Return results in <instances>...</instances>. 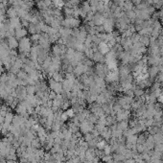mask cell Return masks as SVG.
Returning a JSON list of instances; mask_svg holds the SVG:
<instances>
[{
	"mask_svg": "<svg viewBox=\"0 0 163 163\" xmlns=\"http://www.w3.org/2000/svg\"><path fill=\"white\" fill-rule=\"evenodd\" d=\"M159 100H160L161 102H163V95H161V96L159 97Z\"/></svg>",
	"mask_w": 163,
	"mask_h": 163,
	"instance_id": "836d02e7",
	"label": "cell"
},
{
	"mask_svg": "<svg viewBox=\"0 0 163 163\" xmlns=\"http://www.w3.org/2000/svg\"><path fill=\"white\" fill-rule=\"evenodd\" d=\"M79 128H80V133L83 134H85V133H88L92 131L94 125L91 124L90 122H88L87 120H85L84 122H82L81 124H80Z\"/></svg>",
	"mask_w": 163,
	"mask_h": 163,
	"instance_id": "52a82bcc",
	"label": "cell"
},
{
	"mask_svg": "<svg viewBox=\"0 0 163 163\" xmlns=\"http://www.w3.org/2000/svg\"><path fill=\"white\" fill-rule=\"evenodd\" d=\"M117 79V74L116 72H111L108 73L107 75V80L108 82H114Z\"/></svg>",
	"mask_w": 163,
	"mask_h": 163,
	"instance_id": "cb8c5ba5",
	"label": "cell"
},
{
	"mask_svg": "<svg viewBox=\"0 0 163 163\" xmlns=\"http://www.w3.org/2000/svg\"><path fill=\"white\" fill-rule=\"evenodd\" d=\"M91 60H92L94 62H97V64H104L106 62L105 55H103L98 49H96L93 52V56H92V59Z\"/></svg>",
	"mask_w": 163,
	"mask_h": 163,
	"instance_id": "9c48e42d",
	"label": "cell"
},
{
	"mask_svg": "<svg viewBox=\"0 0 163 163\" xmlns=\"http://www.w3.org/2000/svg\"><path fill=\"white\" fill-rule=\"evenodd\" d=\"M52 4L54 8H58V9H62L65 5L64 0H52Z\"/></svg>",
	"mask_w": 163,
	"mask_h": 163,
	"instance_id": "ffe728a7",
	"label": "cell"
},
{
	"mask_svg": "<svg viewBox=\"0 0 163 163\" xmlns=\"http://www.w3.org/2000/svg\"><path fill=\"white\" fill-rule=\"evenodd\" d=\"M65 51H66V46L64 44L61 43V42H56L51 47V52H52L51 56L62 58L65 54Z\"/></svg>",
	"mask_w": 163,
	"mask_h": 163,
	"instance_id": "3957f363",
	"label": "cell"
},
{
	"mask_svg": "<svg viewBox=\"0 0 163 163\" xmlns=\"http://www.w3.org/2000/svg\"><path fill=\"white\" fill-rule=\"evenodd\" d=\"M97 49H98L103 55H107V54L110 52V46L108 45L107 42H104V41H102L101 43L98 45Z\"/></svg>",
	"mask_w": 163,
	"mask_h": 163,
	"instance_id": "9a60e30c",
	"label": "cell"
},
{
	"mask_svg": "<svg viewBox=\"0 0 163 163\" xmlns=\"http://www.w3.org/2000/svg\"><path fill=\"white\" fill-rule=\"evenodd\" d=\"M48 87H49V89L53 92H55L56 94H62L64 89H62V83L60 82H56L55 80H53L52 78H50L48 80Z\"/></svg>",
	"mask_w": 163,
	"mask_h": 163,
	"instance_id": "5b68a950",
	"label": "cell"
},
{
	"mask_svg": "<svg viewBox=\"0 0 163 163\" xmlns=\"http://www.w3.org/2000/svg\"><path fill=\"white\" fill-rule=\"evenodd\" d=\"M62 89H64L62 92H71L74 83L68 81L67 79H64V81L62 82Z\"/></svg>",
	"mask_w": 163,
	"mask_h": 163,
	"instance_id": "7c38bea8",
	"label": "cell"
},
{
	"mask_svg": "<svg viewBox=\"0 0 163 163\" xmlns=\"http://www.w3.org/2000/svg\"><path fill=\"white\" fill-rule=\"evenodd\" d=\"M61 119L64 122H66L67 121V119H68V116H67V114L65 113V111L64 112H62V115H61Z\"/></svg>",
	"mask_w": 163,
	"mask_h": 163,
	"instance_id": "4dcf8cb0",
	"label": "cell"
},
{
	"mask_svg": "<svg viewBox=\"0 0 163 163\" xmlns=\"http://www.w3.org/2000/svg\"><path fill=\"white\" fill-rule=\"evenodd\" d=\"M9 22H10V25L11 27L14 28V29H18V28H20L21 26V19L16 16V18H10L9 19Z\"/></svg>",
	"mask_w": 163,
	"mask_h": 163,
	"instance_id": "5bb4252c",
	"label": "cell"
},
{
	"mask_svg": "<svg viewBox=\"0 0 163 163\" xmlns=\"http://www.w3.org/2000/svg\"><path fill=\"white\" fill-rule=\"evenodd\" d=\"M29 24H30V22L28 21V20H25V19H21V26L22 27H24V28H28V26H29Z\"/></svg>",
	"mask_w": 163,
	"mask_h": 163,
	"instance_id": "f546056e",
	"label": "cell"
},
{
	"mask_svg": "<svg viewBox=\"0 0 163 163\" xmlns=\"http://www.w3.org/2000/svg\"><path fill=\"white\" fill-rule=\"evenodd\" d=\"M106 20V18L99 13H95L92 16V22L94 26H102Z\"/></svg>",
	"mask_w": 163,
	"mask_h": 163,
	"instance_id": "ba28073f",
	"label": "cell"
},
{
	"mask_svg": "<svg viewBox=\"0 0 163 163\" xmlns=\"http://www.w3.org/2000/svg\"><path fill=\"white\" fill-rule=\"evenodd\" d=\"M123 7H124V9L126 11H128V12H129V11H131V10H133V3L130 2V1H126L124 3V5H123Z\"/></svg>",
	"mask_w": 163,
	"mask_h": 163,
	"instance_id": "484cf974",
	"label": "cell"
},
{
	"mask_svg": "<svg viewBox=\"0 0 163 163\" xmlns=\"http://www.w3.org/2000/svg\"><path fill=\"white\" fill-rule=\"evenodd\" d=\"M18 39L16 37H11V38L7 39V44L11 50H16V48H18Z\"/></svg>",
	"mask_w": 163,
	"mask_h": 163,
	"instance_id": "30bf717a",
	"label": "cell"
},
{
	"mask_svg": "<svg viewBox=\"0 0 163 163\" xmlns=\"http://www.w3.org/2000/svg\"><path fill=\"white\" fill-rule=\"evenodd\" d=\"M136 13L135 12H133V11H129L127 12V16L129 19H131V20H133V19H135L136 18Z\"/></svg>",
	"mask_w": 163,
	"mask_h": 163,
	"instance_id": "83f0119b",
	"label": "cell"
},
{
	"mask_svg": "<svg viewBox=\"0 0 163 163\" xmlns=\"http://www.w3.org/2000/svg\"><path fill=\"white\" fill-rule=\"evenodd\" d=\"M6 11L7 10H5V9H0V22H4V21H6L7 19H6Z\"/></svg>",
	"mask_w": 163,
	"mask_h": 163,
	"instance_id": "d4e9b609",
	"label": "cell"
},
{
	"mask_svg": "<svg viewBox=\"0 0 163 163\" xmlns=\"http://www.w3.org/2000/svg\"><path fill=\"white\" fill-rule=\"evenodd\" d=\"M28 36V31L26 28L24 27H20V28H18V29H16V32H15V37L16 39H21L23 38H26Z\"/></svg>",
	"mask_w": 163,
	"mask_h": 163,
	"instance_id": "8fae6325",
	"label": "cell"
},
{
	"mask_svg": "<svg viewBox=\"0 0 163 163\" xmlns=\"http://www.w3.org/2000/svg\"><path fill=\"white\" fill-rule=\"evenodd\" d=\"M81 2V0H66L64 6L68 8H76L80 6Z\"/></svg>",
	"mask_w": 163,
	"mask_h": 163,
	"instance_id": "2e32d148",
	"label": "cell"
},
{
	"mask_svg": "<svg viewBox=\"0 0 163 163\" xmlns=\"http://www.w3.org/2000/svg\"><path fill=\"white\" fill-rule=\"evenodd\" d=\"M6 15H7V18H16L18 16V13H16V10L15 9L14 7H9L6 11Z\"/></svg>",
	"mask_w": 163,
	"mask_h": 163,
	"instance_id": "d6986e66",
	"label": "cell"
},
{
	"mask_svg": "<svg viewBox=\"0 0 163 163\" xmlns=\"http://www.w3.org/2000/svg\"><path fill=\"white\" fill-rule=\"evenodd\" d=\"M39 38H41V34H35V35H31L30 37V41L33 43V45L39 44Z\"/></svg>",
	"mask_w": 163,
	"mask_h": 163,
	"instance_id": "44dd1931",
	"label": "cell"
},
{
	"mask_svg": "<svg viewBox=\"0 0 163 163\" xmlns=\"http://www.w3.org/2000/svg\"><path fill=\"white\" fill-rule=\"evenodd\" d=\"M65 113L67 114L68 118H73L74 115H75V111L73 110V108H67V110H65Z\"/></svg>",
	"mask_w": 163,
	"mask_h": 163,
	"instance_id": "4316f807",
	"label": "cell"
},
{
	"mask_svg": "<svg viewBox=\"0 0 163 163\" xmlns=\"http://www.w3.org/2000/svg\"><path fill=\"white\" fill-rule=\"evenodd\" d=\"M27 97V90L25 85H18L16 88V98L18 100L19 102L23 101Z\"/></svg>",
	"mask_w": 163,
	"mask_h": 163,
	"instance_id": "8992f818",
	"label": "cell"
},
{
	"mask_svg": "<svg viewBox=\"0 0 163 163\" xmlns=\"http://www.w3.org/2000/svg\"><path fill=\"white\" fill-rule=\"evenodd\" d=\"M26 90H27V95H36V87L35 85H26Z\"/></svg>",
	"mask_w": 163,
	"mask_h": 163,
	"instance_id": "7402d4cb",
	"label": "cell"
},
{
	"mask_svg": "<svg viewBox=\"0 0 163 163\" xmlns=\"http://www.w3.org/2000/svg\"><path fill=\"white\" fill-rule=\"evenodd\" d=\"M50 78H52L53 80H55L56 82H60V83H62V82L65 79V78H64V74L62 73V72H61V71L55 72L52 76L50 77Z\"/></svg>",
	"mask_w": 163,
	"mask_h": 163,
	"instance_id": "ac0fdd59",
	"label": "cell"
},
{
	"mask_svg": "<svg viewBox=\"0 0 163 163\" xmlns=\"http://www.w3.org/2000/svg\"><path fill=\"white\" fill-rule=\"evenodd\" d=\"M82 21L79 18H65L62 21V27L69 28V29H77L81 27Z\"/></svg>",
	"mask_w": 163,
	"mask_h": 163,
	"instance_id": "6da1fadb",
	"label": "cell"
},
{
	"mask_svg": "<svg viewBox=\"0 0 163 163\" xmlns=\"http://www.w3.org/2000/svg\"><path fill=\"white\" fill-rule=\"evenodd\" d=\"M18 43V53H24V54H29L31 49H32L33 43L30 41V38H23L19 39Z\"/></svg>",
	"mask_w": 163,
	"mask_h": 163,
	"instance_id": "7a4b0ae2",
	"label": "cell"
},
{
	"mask_svg": "<svg viewBox=\"0 0 163 163\" xmlns=\"http://www.w3.org/2000/svg\"><path fill=\"white\" fill-rule=\"evenodd\" d=\"M106 146V142L104 140H99L98 143H97V149H99V150H102V149H104Z\"/></svg>",
	"mask_w": 163,
	"mask_h": 163,
	"instance_id": "f1b7e54d",
	"label": "cell"
},
{
	"mask_svg": "<svg viewBox=\"0 0 163 163\" xmlns=\"http://www.w3.org/2000/svg\"><path fill=\"white\" fill-rule=\"evenodd\" d=\"M3 72H4V64L2 62L1 59H0V74H2Z\"/></svg>",
	"mask_w": 163,
	"mask_h": 163,
	"instance_id": "1f68e13d",
	"label": "cell"
},
{
	"mask_svg": "<svg viewBox=\"0 0 163 163\" xmlns=\"http://www.w3.org/2000/svg\"><path fill=\"white\" fill-rule=\"evenodd\" d=\"M131 1H133V4H134V5H139L140 3H142V0H131Z\"/></svg>",
	"mask_w": 163,
	"mask_h": 163,
	"instance_id": "d6a6232c",
	"label": "cell"
},
{
	"mask_svg": "<svg viewBox=\"0 0 163 163\" xmlns=\"http://www.w3.org/2000/svg\"><path fill=\"white\" fill-rule=\"evenodd\" d=\"M37 8L41 11H44V10H46L48 9V7L46 6V4H45V2L43 1V0H41V1H39V2H37Z\"/></svg>",
	"mask_w": 163,
	"mask_h": 163,
	"instance_id": "603a6c76",
	"label": "cell"
},
{
	"mask_svg": "<svg viewBox=\"0 0 163 163\" xmlns=\"http://www.w3.org/2000/svg\"><path fill=\"white\" fill-rule=\"evenodd\" d=\"M62 15L65 18H72L74 16V8H68L64 6L62 8Z\"/></svg>",
	"mask_w": 163,
	"mask_h": 163,
	"instance_id": "e0dca14e",
	"label": "cell"
},
{
	"mask_svg": "<svg viewBox=\"0 0 163 163\" xmlns=\"http://www.w3.org/2000/svg\"><path fill=\"white\" fill-rule=\"evenodd\" d=\"M108 67H107V65L103 64H97L95 65V67L93 68V72H94L93 76L99 77V78L103 79L105 76L108 75Z\"/></svg>",
	"mask_w": 163,
	"mask_h": 163,
	"instance_id": "277c9868",
	"label": "cell"
},
{
	"mask_svg": "<svg viewBox=\"0 0 163 163\" xmlns=\"http://www.w3.org/2000/svg\"><path fill=\"white\" fill-rule=\"evenodd\" d=\"M79 8L83 11V12H85V14H87V15H88L89 13L92 12V11H91L90 4H89V2H88L87 0H84V1H82L81 4H80Z\"/></svg>",
	"mask_w": 163,
	"mask_h": 163,
	"instance_id": "4fadbf2b",
	"label": "cell"
}]
</instances>
